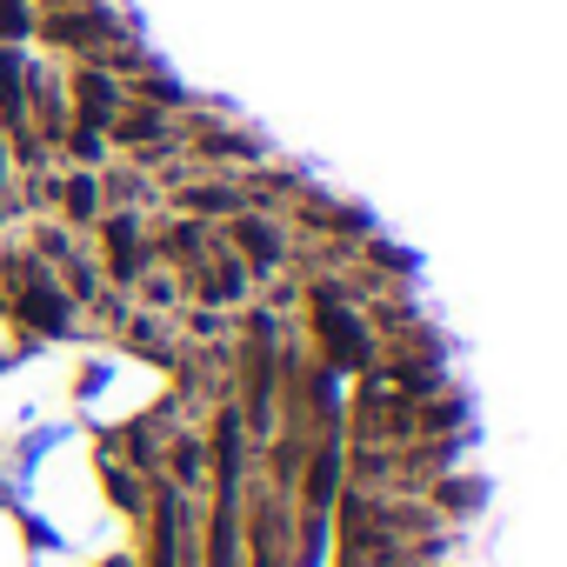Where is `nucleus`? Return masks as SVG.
I'll use <instances>...</instances> for the list:
<instances>
[]
</instances>
